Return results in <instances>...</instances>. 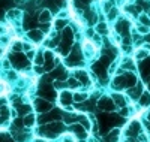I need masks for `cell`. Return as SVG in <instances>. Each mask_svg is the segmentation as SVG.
I'll use <instances>...</instances> for the list:
<instances>
[{
  "label": "cell",
  "instance_id": "6da1fadb",
  "mask_svg": "<svg viewBox=\"0 0 150 142\" xmlns=\"http://www.w3.org/2000/svg\"><path fill=\"white\" fill-rule=\"evenodd\" d=\"M83 99H86V96H83V94H77V96H75V100H77V102H81Z\"/></svg>",
  "mask_w": 150,
  "mask_h": 142
},
{
  "label": "cell",
  "instance_id": "7a4b0ae2",
  "mask_svg": "<svg viewBox=\"0 0 150 142\" xmlns=\"http://www.w3.org/2000/svg\"><path fill=\"white\" fill-rule=\"evenodd\" d=\"M36 142H45V141H36Z\"/></svg>",
  "mask_w": 150,
  "mask_h": 142
}]
</instances>
